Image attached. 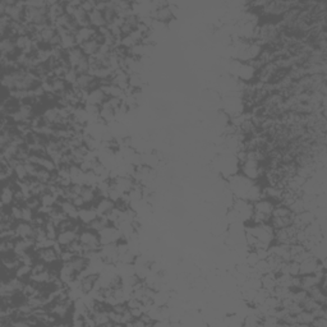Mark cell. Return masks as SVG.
Segmentation results:
<instances>
[{"instance_id":"cell-14","label":"cell","mask_w":327,"mask_h":327,"mask_svg":"<svg viewBox=\"0 0 327 327\" xmlns=\"http://www.w3.org/2000/svg\"><path fill=\"white\" fill-rule=\"evenodd\" d=\"M96 217H97V213H96V210H95V207L86 206V207L79 208L78 220L81 224H85V226H87L89 223H92Z\"/></svg>"},{"instance_id":"cell-20","label":"cell","mask_w":327,"mask_h":327,"mask_svg":"<svg viewBox=\"0 0 327 327\" xmlns=\"http://www.w3.org/2000/svg\"><path fill=\"white\" fill-rule=\"evenodd\" d=\"M143 79L141 77V73H132L129 74V87L134 91H139L142 89Z\"/></svg>"},{"instance_id":"cell-2","label":"cell","mask_w":327,"mask_h":327,"mask_svg":"<svg viewBox=\"0 0 327 327\" xmlns=\"http://www.w3.org/2000/svg\"><path fill=\"white\" fill-rule=\"evenodd\" d=\"M78 242L83 247L85 252H93V251H100L101 248V242L97 231H93L89 228H83L79 233Z\"/></svg>"},{"instance_id":"cell-19","label":"cell","mask_w":327,"mask_h":327,"mask_svg":"<svg viewBox=\"0 0 327 327\" xmlns=\"http://www.w3.org/2000/svg\"><path fill=\"white\" fill-rule=\"evenodd\" d=\"M107 225H110V221H109V219H107L106 216H103V217L97 216L96 219L92 221V223H89V224L87 225V228L92 229L93 231L100 233L103 229L106 228Z\"/></svg>"},{"instance_id":"cell-4","label":"cell","mask_w":327,"mask_h":327,"mask_svg":"<svg viewBox=\"0 0 327 327\" xmlns=\"http://www.w3.org/2000/svg\"><path fill=\"white\" fill-rule=\"evenodd\" d=\"M36 260L41 261L45 265H47L49 267L57 266L58 263H60V254L55 251L54 247H50V248H41L37 249L35 252Z\"/></svg>"},{"instance_id":"cell-22","label":"cell","mask_w":327,"mask_h":327,"mask_svg":"<svg viewBox=\"0 0 327 327\" xmlns=\"http://www.w3.org/2000/svg\"><path fill=\"white\" fill-rule=\"evenodd\" d=\"M96 5H97V1H82L81 7L85 9L87 13H91L92 11H95L96 9Z\"/></svg>"},{"instance_id":"cell-11","label":"cell","mask_w":327,"mask_h":327,"mask_svg":"<svg viewBox=\"0 0 327 327\" xmlns=\"http://www.w3.org/2000/svg\"><path fill=\"white\" fill-rule=\"evenodd\" d=\"M115 109L111 106L110 104L107 103V100L105 103L100 106V120L103 121L104 124H110V123H114L117 120V117H115Z\"/></svg>"},{"instance_id":"cell-16","label":"cell","mask_w":327,"mask_h":327,"mask_svg":"<svg viewBox=\"0 0 327 327\" xmlns=\"http://www.w3.org/2000/svg\"><path fill=\"white\" fill-rule=\"evenodd\" d=\"M89 26L93 27L95 30H100L103 27H106V22H105V18H104L103 12L101 11H92L91 13H89Z\"/></svg>"},{"instance_id":"cell-5","label":"cell","mask_w":327,"mask_h":327,"mask_svg":"<svg viewBox=\"0 0 327 327\" xmlns=\"http://www.w3.org/2000/svg\"><path fill=\"white\" fill-rule=\"evenodd\" d=\"M99 237H100L101 245L111 244V243H118V242H120V240H124L123 237H121L119 229H118L115 225H111V224L107 225L106 228L100 231Z\"/></svg>"},{"instance_id":"cell-1","label":"cell","mask_w":327,"mask_h":327,"mask_svg":"<svg viewBox=\"0 0 327 327\" xmlns=\"http://www.w3.org/2000/svg\"><path fill=\"white\" fill-rule=\"evenodd\" d=\"M1 85L7 92L12 91H32L35 87L41 85V81L35 72L26 69H15V71L3 72Z\"/></svg>"},{"instance_id":"cell-23","label":"cell","mask_w":327,"mask_h":327,"mask_svg":"<svg viewBox=\"0 0 327 327\" xmlns=\"http://www.w3.org/2000/svg\"><path fill=\"white\" fill-rule=\"evenodd\" d=\"M313 327H327V317H316L313 320L312 325Z\"/></svg>"},{"instance_id":"cell-21","label":"cell","mask_w":327,"mask_h":327,"mask_svg":"<svg viewBox=\"0 0 327 327\" xmlns=\"http://www.w3.org/2000/svg\"><path fill=\"white\" fill-rule=\"evenodd\" d=\"M44 228H45V231H46L47 238L51 239V240H57L58 234H59V229H58L57 225L51 223V221H47Z\"/></svg>"},{"instance_id":"cell-3","label":"cell","mask_w":327,"mask_h":327,"mask_svg":"<svg viewBox=\"0 0 327 327\" xmlns=\"http://www.w3.org/2000/svg\"><path fill=\"white\" fill-rule=\"evenodd\" d=\"M240 171H242L240 174H243L251 180L260 179L261 177L266 174V169H265L262 163H258L256 160H248V159L240 163Z\"/></svg>"},{"instance_id":"cell-17","label":"cell","mask_w":327,"mask_h":327,"mask_svg":"<svg viewBox=\"0 0 327 327\" xmlns=\"http://www.w3.org/2000/svg\"><path fill=\"white\" fill-rule=\"evenodd\" d=\"M72 17H73V19H74V22L77 23V26H78L79 29H82V27H89V13H87L82 7L77 8Z\"/></svg>"},{"instance_id":"cell-15","label":"cell","mask_w":327,"mask_h":327,"mask_svg":"<svg viewBox=\"0 0 327 327\" xmlns=\"http://www.w3.org/2000/svg\"><path fill=\"white\" fill-rule=\"evenodd\" d=\"M97 30H95L93 27L89 26V27H82L77 31V33L74 35L75 37V43L77 45H82V44H85L86 41H89V40L93 39V36L96 35Z\"/></svg>"},{"instance_id":"cell-6","label":"cell","mask_w":327,"mask_h":327,"mask_svg":"<svg viewBox=\"0 0 327 327\" xmlns=\"http://www.w3.org/2000/svg\"><path fill=\"white\" fill-rule=\"evenodd\" d=\"M15 39H17V37H11V36L1 37V41H0V51H1V57H7V58H11V59H15V57L19 54V50H18Z\"/></svg>"},{"instance_id":"cell-9","label":"cell","mask_w":327,"mask_h":327,"mask_svg":"<svg viewBox=\"0 0 327 327\" xmlns=\"http://www.w3.org/2000/svg\"><path fill=\"white\" fill-rule=\"evenodd\" d=\"M57 206L60 207V210L65 213V216L72 219V220H78L79 208L75 207V205L69 199H59Z\"/></svg>"},{"instance_id":"cell-18","label":"cell","mask_w":327,"mask_h":327,"mask_svg":"<svg viewBox=\"0 0 327 327\" xmlns=\"http://www.w3.org/2000/svg\"><path fill=\"white\" fill-rule=\"evenodd\" d=\"M261 288L267 290V292L272 293L275 288H276V276L274 272H267V274L261 276Z\"/></svg>"},{"instance_id":"cell-12","label":"cell","mask_w":327,"mask_h":327,"mask_svg":"<svg viewBox=\"0 0 327 327\" xmlns=\"http://www.w3.org/2000/svg\"><path fill=\"white\" fill-rule=\"evenodd\" d=\"M50 83H51V93L57 95L58 97L64 96L65 92L71 87L63 77H53L50 78Z\"/></svg>"},{"instance_id":"cell-13","label":"cell","mask_w":327,"mask_h":327,"mask_svg":"<svg viewBox=\"0 0 327 327\" xmlns=\"http://www.w3.org/2000/svg\"><path fill=\"white\" fill-rule=\"evenodd\" d=\"M83 57H85V54H83V51H82L79 46H75L73 49H69L65 51V59H67L68 64H69L72 69H74L77 67V64H78L79 60Z\"/></svg>"},{"instance_id":"cell-7","label":"cell","mask_w":327,"mask_h":327,"mask_svg":"<svg viewBox=\"0 0 327 327\" xmlns=\"http://www.w3.org/2000/svg\"><path fill=\"white\" fill-rule=\"evenodd\" d=\"M35 224L33 223H29V221H17L15 225V233L17 239H27L32 238L35 235Z\"/></svg>"},{"instance_id":"cell-10","label":"cell","mask_w":327,"mask_h":327,"mask_svg":"<svg viewBox=\"0 0 327 327\" xmlns=\"http://www.w3.org/2000/svg\"><path fill=\"white\" fill-rule=\"evenodd\" d=\"M93 207H95V210H96L97 216L100 217L107 216V215L115 208V202L114 201H111L109 197H103V198H100L99 201H97V203Z\"/></svg>"},{"instance_id":"cell-8","label":"cell","mask_w":327,"mask_h":327,"mask_svg":"<svg viewBox=\"0 0 327 327\" xmlns=\"http://www.w3.org/2000/svg\"><path fill=\"white\" fill-rule=\"evenodd\" d=\"M107 99H109V97H107L103 89L99 87V89H92V91L87 92L85 103L87 104V105H92V106L100 107L104 103H105V101H106Z\"/></svg>"}]
</instances>
